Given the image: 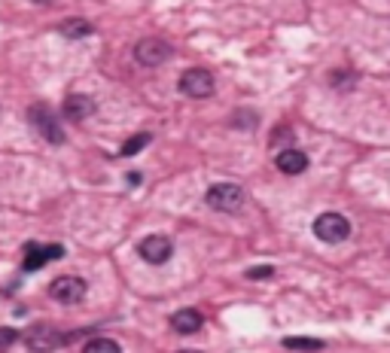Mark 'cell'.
<instances>
[{"mask_svg": "<svg viewBox=\"0 0 390 353\" xmlns=\"http://www.w3.org/2000/svg\"><path fill=\"white\" fill-rule=\"evenodd\" d=\"M204 201H208V207L219 210V214H235L244 204V189L235 186V183H217V186L208 189Z\"/></svg>", "mask_w": 390, "mask_h": 353, "instance_id": "6da1fadb", "label": "cell"}, {"mask_svg": "<svg viewBox=\"0 0 390 353\" xmlns=\"http://www.w3.org/2000/svg\"><path fill=\"white\" fill-rule=\"evenodd\" d=\"M65 341L67 338L55 326H46V323H37V326H31L25 332V344H28V350H34V353H52Z\"/></svg>", "mask_w": 390, "mask_h": 353, "instance_id": "7a4b0ae2", "label": "cell"}, {"mask_svg": "<svg viewBox=\"0 0 390 353\" xmlns=\"http://www.w3.org/2000/svg\"><path fill=\"white\" fill-rule=\"evenodd\" d=\"M314 235L321 238L323 244H342L345 238L351 235V223H347L342 214H321L314 220Z\"/></svg>", "mask_w": 390, "mask_h": 353, "instance_id": "3957f363", "label": "cell"}, {"mask_svg": "<svg viewBox=\"0 0 390 353\" xmlns=\"http://www.w3.org/2000/svg\"><path fill=\"white\" fill-rule=\"evenodd\" d=\"M134 58L144 67H159L171 58V43H165V40H159V37H147L134 46Z\"/></svg>", "mask_w": 390, "mask_h": 353, "instance_id": "277c9868", "label": "cell"}, {"mask_svg": "<svg viewBox=\"0 0 390 353\" xmlns=\"http://www.w3.org/2000/svg\"><path fill=\"white\" fill-rule=\"evenodd\" d=\"M180 91L189 98H208L214 95V76L204 67H189L186 73L180 76Z\"/></svg>", "mask_w": 390, "mask_h": 353, "instance_id": "5b68a950", "label": "cell"}, {"mask_svg": "<svg viewBox=\"0 0 390 353\" xmlns=\"http://www.w3.org/2000/svg\"><path fill=\"white\" fill-rule=\"evenodd\" d=\"M49 295H52L55 301H61V305H76V301L86 299V280L58 277V280H52V286H49Z\"/></svg>", "mask_w": 390, "mask_h": 353, "instance_id": "8992f818", "label": "cell"}, {"mask_svg": "<svg viewBox=\"0 0 390 353\" xmlns=\"http://www.w3.org/2000/svg\"><path fill=\"white\" fill-rule=\"evenodd\" d=\"M138 253H140V259H144V262L162 265V262H168V259H171L174 244L168 241V238H162V235H150V238H144V241H140Z\"/></svg>", "mask_w": 390, "mask_h": 353, "instance_id": "52a82bcc", "label": "cell"}, {"mask_svg": "<svg viewBox=\"0 0 390 353\" xmlns=\"http://www.w3.org/2000/svg\"><path fill=\"white\" fill-rule=\"evenodd\" d=\"M65 256V247L61 244H28L25 247V271H37V268H43L46 262H52V259H61Z\"/></svg>", "mask_w": 390, "mask_h": 353, "instance_id": "ba28073f", "label": "cell"}, {"mask_svg": "<svg viewBox=\"0 0 390 353\" xmlns=\"http://www.w3.org/2000/svg\"><path fill=\"white\" fill-rule=\"evenodd\" d=\"M31 122L37 125V131L43 134L49 144H61V140H65V131H61L58 119H55V116H52V110L43 107V104L31 110Z\"/></svg>", "mask_w": 390, "mask_h": 353, "instance_id": "9c48e42d", "label": "cell"}, {"mask_svg": "<svg viewBox=\"0 0 390 353\" xmlns=\"http://www.w3.org/2000/svg\"><path fill=\"white\" fill-rule=\"evenodd\" d=\"M274 165H278L281 174L296 176V174H305V171H308V155H305L302 150H293V146H290V150H281V152H278Z\"/></svg>", "mask_w": 390, "mask_h": 353, "instance_id": "30bf717a", "label": "cell"}, {"mask_svg": "<svg viewBox=\"0 0 390 353\" xmlns=\"http://www.w3.org/2000/svg\"><path fill=\"white\" fill-rule=\"evenodd\" d=\"M202 323H204V317L195 308H183L171 317V329L180 332V335H193V332L202 329Z\"/></svg>", "mask_w": 390, "mask_h": 353, "instance_id": "8fae6325", "label": "cell"}, {"mask_svg": "<svg viewBox=\"0 0 390 353\" xmlns=\"http://www.w3.org/2000/svg\"><path fill=\"white\" fill-rule=\"evenodd\" d=\"M91 113H95V101L86 95H70L65 101V116L70 122H83V119H89Z\"/></svg>", "mask_w": 390, "mask_h": 353, "instance_id": "7c38bea8", "label": "cell"}, {"mask_svg": "<svg viewBox=\"0 0 390 353\" xmlns=\"http://www.w3.org/2000/svg\"><path fill=\"white\" fill-rule=\"evenodd\" d=\"M58 31L65 34V37H89L91 25L86 22V19H67V22L58 25Z\"/></svg>", "mask_w": 390, "mask_h": 353, "instance_id": "4fadbf2b", "label": "cell"}, {"mask_svg": "<svg viewBox=\"0 0 390 353\" xmlns=\"http://www.w3.org/2000/svg\"><path fill=\"white\" fill-rule=\"evenodd\" d=\"M83 353H122V348L113 338H91V341H86Z\"/></svg>", "mask_w": 390, "mask_h": 353, "instance_id": "5bb4252c", "label": "cell"}, {"mask_svg": "<svg viewBox=\"0 0 390 353\" xmlns=\"http://www.w3.org/2000/svg\"><path fill=\"white\" fill-rule=\"evenodd\" d=\"M283 348H290V350H321L323 341L321 338H287Z\"/></svg>", "mask_w": 390, "mask_h": 353, "instance_id": "9a60e30c", "label": "cell"}, {"mask_svg": "<svg viewBox=\"0 0 390 353\" xmlns=\"http://www.w3.org/2000/svg\"><path fill=\"white\" fill-rule=\"evenodd\" d=\"M147 144H150V134H138V137L125 140V146H122V152H119V155H134V152L144 150Z\"/></svg>", "mask_w": 390, "mask_h": 353, "instance_id": "2e32d148", "label": "cell"}, {"mask_svg": "<svg viewBox=\"0 0 390 353\" xmlns=\"http://www.w3.org/2000/svg\"><path fill=\"white\" fill-rule=\"evenodd\" d=\"M19 341V332L12 326H0V350H10Z\"/></svg>", "mask_w": 390, "mask_h": 353, "instance_id": "e0dca14e", "label": "cell"}, {"mask_svg": "<svg viewBox=\"0 0 390 353\" xmlns=\"http://www.w3.org/2000/svg\"><path fill=\"white\" fill-rule=\"evenodd\" d=\"M272 265H262V268H250V271H247V277L250 280H266V277H272Z\"/></svg>", "mask_w": 390, "mask_h": 353, "instance_id": "ac0fdd59", "label": "cell"}, {"mask_svg": "<svg viewBox=\"0 0 390 353\" xmlns=\"http://www.w3.org/2000/svg\"><path fill=\"white\" fill-rule=\"evenodd\" d=\"M129 183H131V186H140V174L131 171V174H129Z\"/></svg>", "mask_w": 390, "mask_h": 353, "instance_id": "d6986e66", "label": "cell"}, {"mask_svg": "<svg viewBox=\"0 0 390 353\" xmlns=\"http://www.w3.org/2000/svg\"><path fill=\"white\" fill-rule=\"evenodd\" d=\"M34 3H37V6H46V3H52V0H34Z\"/></svg>", "mask_w": 390, "mask_h": 353, "instance_id": "ffe728a7", "label": "cell"}, {"mask_svg": "<svg viewBox=\"0 0 390 353\" xmlns=\"http://www.w3.org/2000/svg\"><path fill=\"white\" fill-rule=\"evenodd\" d=\"M186 353H193V350H186Z\"/></svg>", "mask_w": 390, "mask_h": 353, "instance_id": "44dd1931", "label": "cell"}]
</instances>
